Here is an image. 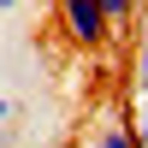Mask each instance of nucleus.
<instances>
[{
  "label": "nucleus",
  "instance_id": "nucleus-1",
  "mask_svg": "<svg viewBox=\"0 0 148 148\" xmlns=\"http://www.w3.org/2000/svg\"><path fill=\"white\" fill-rule=\"evenodd\" d=\"M59 30H65V42L83 47V53H101V47L113 42L107 18L95 12V0H59Z\"/></svg>",
  "mask_w": 148,
  "mask_h": 148
},
{
  "label": "nucleus",
  "instance_id": "nucleus-3",
  "mask_svg": "<svg viewBox=\"0 0 148 148\" xmlns=\"http://www.w3.org/2000/svg\"><path fill=\"white\" fill-rule=\"evenodd\" d=\"M95 12L107 18V30H136V18H142V0H95Z\"/></svg>",
  "mask_w": 148,
  "mask_h": 148
},
{
  "label": "nucleus",
  "instance_id": "nucleus-2",
  "mask_svg": "<svg viewBox=\"0 0 148 148\" xmlns=\"http://www.w3.org/2000/svg\"><path fill=\"white\" fill-rule=\"evenodd\" d=\"M130 95H136V107H148V6L136 18V53H130Z\"/></svg>",
  "mask_w": 148,
  "mask_h": 148
},
{
  "label": "nucleus",
  "instance_id": "nucleus-7",
  "mask_svg": "<svg viewBox=\"0 0 148 148\" xmlns=\"http://www.w3.org/2000/svg\"><path fill=\"white\" fill-rule=\"evenodd\" d=\"M18 6H24V0H0V12H18Z\"/></svg>",
  "mask_w": 148,
  "mask_h": 148
},
{
  "label": "nucleus",
  "instance_id": "nucleus-6",
  "mask_svg": "<svg viewBox=\"0 0 148 148\" xmlns=\"http://www.w3.org/2000/svg\"><path fill=\"white\" fill-rule=\"evenodd\" d=\"M6 119H12V101H0V130H6Z\"/></svg>",
  "mask_w": 148,
  "mask_h": 148
},
{
  "label": "nucleus",
  "instance_id": "nucleus-5",
  "mask_svg": "<svg viewBox=\"0 0 148 148\" xmlns=\"http://www.w3.org/2000/svg\"><path fill=\"white\" fill-rule=\"evenodd\" d=\"M130 125H136V142L148 148V107H142V113H136V119H130Z\"/></svg>",
  "mask_w": 148,
  "mask_h": 148
},
{
  "label": "nucleus",
  "instance_id": "nucleus-4",
  "mask_svg": "<svg viewBox=\"0 0 148 148\" xmlns=\"http://www.w3.org/2000/svg\"><path fill=\"white\" fill-rule=\"evenodd\" d=\"M89 148H142L136 142V125H119V119H107L101 130H95V142Z\"/></svg>",
  "mask_w": 148,
  "mask_h": 148
}]
</instances>
